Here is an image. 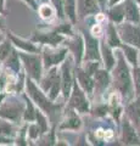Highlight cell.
<instances>
[{
  "instance_id": "obj_18",
  "label": "cell",
  "mask_w": 140,
  "mask_h": 146,
  "mask_svg": "<svg viewBox=\"0 0 140 146\" xmlns=\"http://www.w3.org/2000/svg\"><path fill=\"white\" fill-rule=\"evenodd\" d=\"M102 54H104V60H105V65H106V68H112V66H113V57H112V54L110 51V49H108L106 45H104L102 46Z\"/></svg>"
},
{
  "instance_id": "obj_25",
  "label": "cell",
  "mask_w": 140,
  "mask_h": 146,
  "mask_svg": "<svg viewBox=\"0 0 140 146\" xmlns=\"http://www.w3.org/2000/svg\"><path fill=\"white\" fill-rule=\"evenodd\" d=\"M12 40L16 43V45L17 46H20V48H22V49H25V50H28V51H35V48L33 46L32 44H29V43H25V42H22V40H17L16 38H13L12 36Z\"/></svg>"
},
{
  "instance_id": "obj_32",
  "label": "cell",
  "mask_w": 140,
  "mask_h": 146,
  "mask_svg": "<svg viewBox=\"0 0 140 146\" xmlns=\"http://www.w3.org/2000/svg\"><path fill=\"white\" fill-rule=\"evenodd\" d=\"M39 130H40V128H39V125H32L29 128V135H31V138H33V139H35L38 136V134H39Z\"/></svg>"
},
{
  "instance_id": "obj_37",
  "label": "cell",
  "mask_w": 140,
  "mask_h": 146,
  "mask_svg": "<svg viewBox=\"0 0 140 146\" xmlns=\"http://www.w3.org/2000/svg\"><path fill=\"white\" fill-rule=\"evenodd\" d=\"M0 27H3V25H1V20H0Z\"/></svg>"
},
{
  "instance_id": "obj_13",
  "label": "cell",
  "mask_w": 140,
  "mask_h": 146,
  "mask_svg": "<svg viewBox=\"0 0 140 146\" xmlns=\"http://www.w3.org/2000/svg\"><path fill=\"white\" fill-rule=\"evenodd\" d=\"M71 72H70V66L65 65L64 67V74H62V90H64L65 96L67 98L70 94L71 89Z\"/></svg>"
},
{
  "instance_id": "obj_9",
  "label": "cell",
  "mask_w": 140,
  "mask_h": 146,
  "mask_svg": "<svg viewBox=\"0 0 140 146\" xmlns=\"http://www.w3.org/2000/svg\"><path fill=\"white\" fill-rule=\"evenodd\" d=\"M123 140H124L125 144H139V140H138L137 134H135V130L129 125V123H125L124 124Z\"/></svg>"
},
{
  "instance_id": "obj_15",
  "label": "cell",
  "mask_w": 140,
  "mask_h": 146,
  "mask_svg": "<svg viewBox=\"0 0 140 146\" xmlns=\"http://www.w3.org/2000/svg\"><path fill=\"white\" fill-rule=\"evenodd\" d=\"M95 83L100 89L106 88L110 83V77L106 71H96L95 72Z\"/></svg>"
},
{
  "instance_id": "obj_34",
  "label": "cell",
  "mask_w": 140,
  "mask_h": 146,
  "mask_svg": "<svg viewBox=\"0 0 140 146\" xmlns=\"http://www.w3.org/2000/svg\"><path fill=\"white\" fill-rule=\"evenodd\" d=\"M26 1H28L31 5H32L33 7H35V4H34V0H26Z\"/></svg>"
},
{
  "instance_id": "obj_20",
  "label": "cell",
  "mask_w": 140,
  "mask_h": 146,
  "mask_svg": "<svg viewBox=\"0 0 140 146\" xmlns=\"http://www.w3.org/2000/svg\"><path fill=\"white\" fill-rule=\"evenodd\" d=\"M7 66H9V67H11L13 71H19V68H20V63H19V55L16 54V51H12V52H11V55L9 56Z\"/></svg>"
},
{
  "instance_id": "obj_17",
  "label": "cell",
  "mask_w": 140,
  "mask_h": 146,
  "mask_svg": "<svg viewBox=\"0 0 140 146\" xmlns=\"http://www.w3.org/2000/svg\"><path fill=\"white\" fill-rule=\"evenodd\" d=\"M72 50L77 57V61L79 62L80 57H82V54H83V43H82V39L80 38H77L74 43H72Z\"/></svg>"
},
{
  "instance_id": "obj_21",
  "label": "cell",
  "mask_w": 140,
  "mask_h": 146,
  "mask_svg": "<svg viewBox=\"0 0 140 146\" xmlns=\"http://www.w3.org/2000/svg\"><path fill=\"white\" fill-rule=\"evenodd\" d=\"M108 43L112 46H117V45H119V40H118V36H117V33H116V29L113 28L112 26H110V28H108Z\"/></svg>"
},
{
  "instance_id": "obj_7",
  "label": "cell",
  "mask_w": 140,
  "mask_h": 146,
  "mask_svg": "<svg viewBox=\"0 0 140 146\" xmlns=\"http://www.w3.org/2000/svg\"><path fill=\"white\" fill-rule=\"evenodd\" d=\"M78 11L80 16H87L89 13L99 11L96 0H78Z\"/></svg>"
},
{
  "instance_id": "obj_2",
  "label": "cell",
  "mask_w": 140,
  "mask_h": 146,
  "mask_svg": "<svg viewBox=\"0 0 140 146\" xmlns=\"http://www.w3.org/2000/svg\"><path fill=\"white\" fill-rule=\"evenodd\" d=\"M27 89H28V93H29L31 96L33 98V100L44 110L45 112H46V113H50V112L52 111V105H51V102L48 101V99L44 96L42 91L38 90L37 86H35L29 79L27 80Z\"/></svg>"
},
{
  "instance_id": "obj_23",
  "label": "cell",
  "mask_w": 140,
  "mask_h": 146,
  "mask_svg": "<svg viewBox=\"0 0 140 146\" xmlns=\"http://www.w3.org/2000/svg\"><path fill=\"white\" fill-rule=\"evenodd\" d=\"M9 52H10V43L4 42L0 45V60H4L6 56H9Z\"/></svg>"
},
{
  "instance_id": "obj_11",
  "label": "cell",
  "mask_w": 140,
  "mask_h": 146,
  "mask_svg": "<svg viewBox=\"0 0 140 146\" xmlns=\"http://www.w3.org/2000/svg\"><path fill=\"white\" fill-rule=\"evenodd\" d=\"M34 40H38V42H42V43H49V44H52L55 45L57 43H60L62 40V36L57 33H49V34H40L37 35L34 38Z\"/></svg>"
},
{
  "instance_id": "obj_8",
  "label": "cell",
  "mask_w": 140,
  "mask_h": 146,
  "mask_svg": "<svg viewBox=\"0 0 140 146\" xmlns=\"http://www.w3.org/2000/svg\"><path fill=\"white\" fill-rule=\"evenodd\" d=\"M124 9H125V17H127V20L130 22H134V23H139L140 12L133 0H127V1H125Z\"/></svg>"
},
{
  "instance_id": "obj_33",
  "label": "cell",
  "mask_w": 140,
  "mask_h": 146,
  "mask_svg": "<svg viewBox=\"0 0 140 146\" xmlns=\"http://www.w3.org/2000/svg\"><path fill=\"white\" fill-rule=\"evenodd\" d=\"M52 1H54V5H55L57 12H58V16L62 17V0H52Z\"/></svg>"
},
{
  "instance_id": "obj_19",
  "label": "cell",
  "mask_w": 140,
  "mask_h": 146,
  "mask_svg": "<svg viewBox=\"0 0 140 146\" xmlns=\"http://www.w3.org/2000/svg\"><path fill=\"white\" fill-rule=\"evenodd\" d=\"M123 50L125 52V56H127V58L129 60L130 63H133V65H137L138 62V55H137V51H135V49L130 48V46H123Z\"/></svg>"
},
{
  "instance_id": "obj_38",
  "label": "cell",
  "mask_w": 140,
  "mask_h": 146,
  "mask_svg": "<svg viewBox=\"0 0 140 146\" xmlns=\"http://www.w3.org/2000/svg\"><path fill=\"white\" fill-rule=\"evenodd\" d=\"M1 99H3V96H0V100H1Z\"/></svg>"
},
{
  "instance_id": "obj_1",
  "label": "cell",
  "mask_w": 140,
  "mask_h": 146,
  "mask_svg": "<svg viewBox=\"0 0 140 146\" xmlns=\"http://www.w3.org/2000/svg\"><path fill=\"white\" fill-rule=\"evenodd\" d=\"M115 80L118 88L123 94H129L130 89H132V79H130L129 70L127 65L123 62V60L118 61L117 68L115 70Z\"/></svg>"
},
{
  "instance_id": "obj_3",
  "label": "cell",
  "mask_w": 140,
  "mask_h": 146,
  "mask_svg": "<svg viewBox=\"0 0 140 146\" xmlns=\"http://www.w3.org/2000/svg\"><path fill=\"white\" fill-rule=\"evenodd\" d=\"M119 33H121V36L127 43L140 48V27L125 25L121 27Z\"/></svg>"
},
{
  "instance_id": "obj_22",
  "label": "cell",
  "mask_w": 140,
  "mask_h": 146,
  "mask_svg": "<svg viewBox=\"0 0 140 146\" xmlns=\"http://www.w3.org/2000/svg\"><path fill=\"white\" fill-rule=\"evenodd\" d=\"M39 12H40V16H42L43 18H45V20H50V18L52 17V15H54V10L49 5L40 6Z\"/></svg>"
},
{
  "instance_id": "obj_31",
  "label": "cell",
  "mask_w": 140,
  "mask_h": 146,
  "mask_svg": "<svg viewBox=\"0 0 140 146\" xmlns=\"http://www.w3.org/2000/svg\"><path fill=\"white\" fill-rule=\"evenodd\" d=\"M134 82H135V89L140 94V68H137L134 71Z\"/></svg>"
},
{
  "instance_id": "obj_26",
  "label": "cell",
  "mask_w": 140,
  "mask_h": 146,
  "mask_svg": "<svg viewBox=\"0 0 140 146\" xmlns=\"http://www.w3.org/2000/svg\"><path fill=\"white\" fill-rule=\"evenodd\" d=\"M80 125V122H79V119L77 117H72L71 119H68L67 121V123L66 124H64L62 125V128H73V129H76V128H78Z\"/></svg>"
},
{
  "instance_id": "obj_10",
  "label": "cell",
  "mask_w": 140,
  "mask_h": 146,
  "mask_svg": "<svg viewBox=\"0 0 140 146\" xmlns=\"http://www.w3.org/2000/svg\"><path fill=\"white\" fill-rule=\"evenodd\" d=\"M77 73H78V80H79L80 85L83 86L85 91H88V93H92L94 83H93L92 78H90V76L88 74L87 72H84V71H78Z\"/></svg>"
},
{
  "instance_id": "obj_12",
  "label": "cell",
  "mask_w": 140,
  "mask_h": 146,
  "mask_svg": "<svg viewBox=\"0 0 140 146\" xmlns=\"http://www.w3.org/2000/svg\"><path fill=\"white\" fill-rule=\"evenodd\" d=\"M65 52L66 50H61L58 52H46L45 54V62H46V67L51 66V65H56L60 61H62V58L65 57Z\"/></svg>"
},
{
  "instance_id": "obj_6",
  "label": "cell",
  "mask_w": 140,
  "mask_h": 146,
  "mask_svg": "<svg viewBox=\"0 0 140 146\" xmlns=\"http://www.w3.org/2000/svg\"><path fill=\"white\" fill-rule=\"evenodd\" d=\"M85 48H87V54L85 57L88 60H99L100 55H99V44L98 40L90 36L88 33H85Z\"/></svg>"
},
{
  "instance_id": "obj_24",
  "label": "cell",
  "mask_w": 140,
  "mask_h": 146,
  "mask_svg": "<svg viewBox=\"0 0 140 146\" xmlns=\"http://www.w3.org/2000/svg\"><path fill=\"white\" fill-rule=\"evenodd\" d=\"M110 17H111L115 22L122 21V18H123V11H122V9H119V7L113 9V10L110 12Z\"/></svg>"
},
{
  "instance_id": "obj_40",
  "label": "cell",
  "mask_w": 140,
  "mask_h": 146,
  "mask_svg": "<svg viewBox=\"0 0 140 146\" xmlns=\"http://www.w3.org/2000/svg\"><path fill=\"white\" fill-rule=\"evenodd\" d=\"M139 134H140V128H139Z\"/></svg>"
},
{
  "instance_id": "obj_29",
  "label": "cell",
  "mask_w": 140,
  "mask_h": 146,
  "mask_svg": "<svg viewBox=\"0 0 140 146\" xmlns=\"http://www.w3.org/2000/svg\"><path fill=\"white\" fill-rule=\"evenodd\" d=\"M96 71H98V63L96 62H89L87 65V67H85V72H87L89 76L94 74Z\"/></svg>"
},
{
  "instance_id": "obj_36",
  "label": "cell",
  "mask_w": 140,
  "mask_h": 146,
  "mask_svg": "<svg viewBox=\"0 0 140 146\" xmlns=\"http://www.w3.org/2000/svg\"><path fill=\"white\" fill-rule=\"evenodd\" d=\"M3 1H4V0H0V5H1V4H3Z\"/></svg>"
},
{
  "instance_id": "obj_14",
  "label": "cell",
  "mask_w": 140,
  "mask_h": 146,
  "mask_svg": "<svg viewBox=\"0 0 140 146\" xmlns=\"http://www.w3.org/2000/svg\"><path fill=\"white\" fill-rule=\"evenodd\" d=\"M19 110H20V107L17 108L16 106H13V105L4 106L1 110H0V116L5 117V118H10V119H16L20 115Z\"/></svg>"
},
{
  "instance_id": "obj_35",
  "label": "cell",
  "mask_w": 140,
  "mask_h": 146,
  "mask_svg": "<svg viewBox=\"0 0 140 146\" xmlns=\"http://www.w3.org/2000/svg\"><path fill=\"white\" fill-rule=\"evenodd\" d=\"M99 1H100V4H102V5H104V4H105V1H106V0H99Z\"/></svg>"
},
{
  "instance_id": "obj_16",
  "label": "cell",
  "mask_w": 140,
  "mask_h": 146,
  "mask_svg": "<svg viewBox=\"0 0 140 146\" xmlns=\"http://www.w3.org/2000/svg\"><path fill=\"white\" fill-rule=\"evenodd\" d=\"M64 7L66 13L72 21H76V0H64Z\"/></svg>"
},
{
  "instance_id": "obj_4",
  "label": "cell",
  "mask_w": 140,
  "mask_h": 146,
  "mask_svg": "<svg viewBox=\"0 0 140 146\" xmlns=\"http://www.w3.org/2000/svg\"><path fill=\"white\" fill-rule=\"evenodd\" d=\"M22 58L25 61V65L27 71L29 72V74L34 79L40 78V73H42V65H40V60L38 56H33V55H21Z\"/></svg>"
},
{
  "instance_id": "obj_28",
  "label": "cell",
  "mask_w": 140,
  "mask_h": 146,
  "mask_svg": "<svg viewBox=\"0 0 140 146\" xmlns=\"http://www.w3.org/2000/svg\"><path fill=\"white\" fill-rule=\"evenodd\" d=\"M12 133V129H11V125L6 122H0V134H11Z\"/></svg>"
},
{
  "instance_id": "obj_30",
  "label": "cell",
  "mask_w": 140,
  "mask_h": 146,
  "mask_svg": "<svg viewBox=\"0 0 140 146\" xmlns=\"http://www.w3.org/2000/svg\"><path fill=\"white\" fill-rule=\"evenodd\" d=\"M35 117H37V119H38V125H39V128L42 129L43 131H45L46 130V123H45V118L40 115V113H35Z\"/></svg>"
},
{
  "instance_id": "obj_27",
  "label": "cell",
  "mask_w": 140,
  "mask_h": 146,
  "mask_svg": "<svg viewBox=\"0 0 140 146\" xmlns=\"http://www.w3.org/2000/svg\"><path fill=\"white\" fill-rule=\"evenodd\" d=\"M34 116H35V112H34V110H33L32 104H31L29 101H27V111H26L25 118H26V119H28V121H32L33 118H34Z\"/></svg>"
},
{
  "instance_id": "obj_39",
  "label": "cell",
  "mask_w": 140,
  "mask_h": 146,
  "mask_svg": "<svg viewBox=\"0 0 140 146\" xmlns=\"http://www.w3.org/2000/svg\"><path fill=\"white\" fill-rule=\"evenodd\" d=\"M138 3H139V4H140V0H138Z\"/></svg>"
},
{
  "instance_id": "obj_5",
  "label": "cell",
  "mask_w": 140,
  "mask_h": 146,
  "mask_svg": "<svg viewBox=\"0 0 140 146\" xmlns=\"http://www.w3.org/2000/svg\"><path fill=\"white\" fill-rule=\"evenodd\" d=\"M71 105L80 112H87L88 110V102L84 98V93H82V90L79 89V86L77 84L73 88V94H72V98H71Z\"/></svg>"
}]
</instances>
